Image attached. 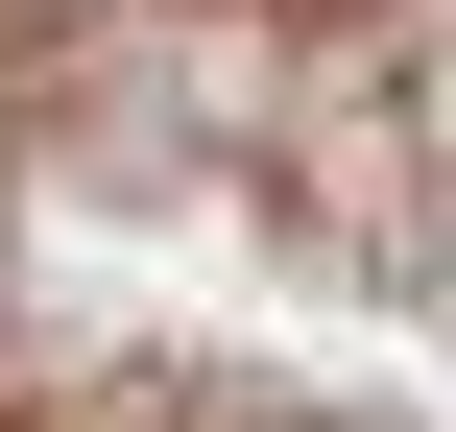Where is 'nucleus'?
<instances>
[{
    "mask_svg": "<svg viewBox=\"0 0 456 432\" xmlns=\"http://www.w3.org/2000/svg\"><path fill=\"white\" fill-rule=\"evenodd\" d=\"M144 432H313V409H265V385H192V361H144Z\"/></svg>",
    "mask_w": 456,
    "mask_h": 432,
    "instance_id": "1",
    "label": "nucleus"
}]
</instances>
